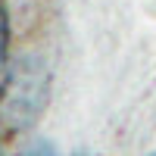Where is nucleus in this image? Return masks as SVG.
Wrapping results in <instances>:
<instances>
[{
    "label": "nucleus",
    "mask_w": 156,
    "mask_h": 156,
    "mask_svg": "<svg viewBox=\"0 0 156 156\" xmlns=\"http://www.w3.org/2000/svg\"><path fill=\"white\" fill-rule=\"evenodd\" d=\"M6 47H9V19H6L3 3H0V66L6 59Z\"/></svg>",
    "instance_id": "f257e3e1"
},
{
    "label": "nucleus",
    "mask_w": 156,
    "mask_h": 156,
    "mask_svg": "<svg viewBox=\"0 0 156 156\" xmlns=\"http://www.w3.org/2000/svg\"><path fill=\"white\" fill-rule=\"evenodd\" d=\"M25 156H53V150H50V147H44V144H37L34 150H28Z\"/></svg>",
    "instance_id": "f03ea898"
},
{
    "label": "nucleus",
    "mask_w": 156,
    "mask_h": 156,
    "mask_svg": "<svg viewBox=\"0 0 156 156\" xmlns=\"http://www.w3.org/2000/svg\"><path fill=\"white\" fill-rule=\"evenodd\" d=\"M75 156H84V153H75Z\"/></svg>",
    "instance_id": "7ed1b4c3"
},
{
    "label": "nucleus",
    "mask_w": 156,
    "mask_h": 156,
    "mask_svg": "<svg viewBox=\"0 0 156 156\" xmlns=\"http://www.w3.org/2000/svg\"><path fill=\"white\" fill-rule=\"evenodd\" d=\"M153 156H156V153H153Z\"/></svg>",
    "instance_id": "20e7f679"
}]
</instances>
